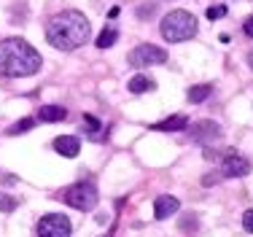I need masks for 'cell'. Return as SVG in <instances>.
Wrapping results in <instances>:
<instances>
[{"mask_svg":"<svg viewBox=\"0 0 253 237\" xmlns=\"http://www.w3.org/2000/svg\"><path fill=\"white\" fill-rule=\"evenodd\" d=\"M33 127H35V119H22V121H16V124L8 130V135H22V132H30Z\"/></svg>","mask_w":253,"mask_h":237,"instance_id":"cell-16","label":"cell"},{"mask_svg":"<svg viewBox=\"0 0 253 237\" xmlns=\"http://www.w3.org/2000/svg\"><path fill=\"white\" fill-rule=\"evenodd\" d=\"M126 87H129L132 95H140V92H146V89H154V78H148V76H135L129 84H126Z\"/></svg>","mask_w":253,"mask_h":237,"instance_id":"cell-13","label":"cell"},{"mask_svg":"<svg viewBox=\"0 0 253 237\" xmlns=\"http://www.w3.org/2000/svg\"><path fill=\"white\" fill-rule=\"evenodd\" d=\"M197 33V19L189 11H170V14L162 19V38L170 41V44H180V41H189Z\"/></svg>","mask_w":253,"mask_h":237,"instance_id":"cell-3","label":"cell"},{"mask_svg":"<svg viewBox=\"0 0 253 237\" xmlns=\"http://www.w3.org/2000/svg\"><path fill=\"white\" fill-rule=\"evenodd\" d=\"M62 199L76 210H92L94 205H97L100 194L92 184H73V186H68V189L62 191Z\"/></svg>","mask_w":253,"mask_h":237,"instance_id":"cell-4","label":"cell"},{"mask_svg":"<svg viewBox=\"0 0 253 237\" xmlns=\"http://www.w3.org/2000/svg\"><path fill=\"white\" fill-rule=\"evenodd\" d=\"M126 62L132 68H146V65H165L167 62V51L159 46H151V44H140L135 46L129 54H126Z\"/></svg>","mask_w":253,"mask_h":237,"instance_id":"cell-5","label":"cell"},{"mask_svg":"<svg viewBox=\"0 0 253 237\" xmlns=\"http://www.w3.org/2000/svg\"><path fill=\"white\" fill-rule=\"evenodd\" d=\"M54 148L62 156H76L78 151H81V143H78V138H73V135H59L57 141H54Z\"/></svg>","mask_w":253,"mask_h":237,"instance_id":"cell-10","label":"cell"},{"mask_svg":"<svg viewBox=\"0 0 253 237\" xmlns=\"http://www.w3.org/2000/svg\"><path fill=\"white\" fill-rule=\"evenodd\" d=\"M41 70V54L22 38L0 41V76L25 78Z\"/></svg>","mask_w":253,"mask_h":237,"instance_id":"cell-2","label":"cell"},{"mask_svg":"<svg viewBox=\"0 0 253 237\" xmlns=\"http://www.w3.org/2000/svg\"><path fill=\"white\" fill-rule=\"evenodd\" d=\"M226 16V5H210L208 8V19H221Z\"/></svg>","mask_w":253,"mask_h":237,"instance_id":"cell-18","label":"cell"},{"mask_svg":"<svg viewBox=\"0 0 253 237\" xmlns=\"http://www.w3.org/2000/svg\"><path fill=\"white\" fill-rule=\"evenodd\" d=\"M189 127V119L186 116H170L165 121H159V124H154L151 130H162V132H178V130H186Z\"/></svg>","mask_w":253,"mask_h":237,"instance_id":"cell-11","label":"cell"},{"mask_svg":"<svg viewBox=\"0 0 253 237\" xmlns=\"http://www.w3.org/2000/svg\"><path fill=\"white\" fill-rule=\"evenodd\" d=\"M243 30H245V35H248V38H253V16H248V19L243 22Z\"/></svg>","mask_w":253,"mask_h":237,"instance_id":"cell-21","label":"cell"},{"mask_svg":"<svg viewBox=\"0 0 253 237\" xmlns=\"http://www.w3.org/2000/svg\"><path fill=\"white\" fill-rule=\"evenodd\" d=\"M116 41H119V33H116L113 27H108V30H102V33H100L97 46H100V48H111L113 44H116Z\"/></svg>","mask_w":253,"mask_h":237,"instance_id":"cell-15","label":"cell"},{"mask_svg":"<svg viewBox=\"0 0 253 237\" xmlns=\"http://www.w3.org/2000/svg\"><path fill=\"white\" fill-rule=\"evenodd\" d=\"M224 175H229V178H243V175H248L251 173V162L245 159V156H240V154H226V159H224Z\"/></svg>","mask_w":253,"mask_h":237,"instance_id":"cell-7","label":"cell"},{"mask_svg":"<svg viewBox=\"0 0 253 237\" xmlns=\"http://www.w3.org/2000/svg\"><path fill=\"white\" fill-rule=\"evenodd\" d=\"M248 59H251V65H253V54H251V57H248Z\"/></svg>","mask_w":253,"mask_h":237,"instance_id":"cell-22","label":"cell"},{"mask_svg":"<svg viewBox=\"0 0 253 237\" xmlns=\"http://www.w3.org/2000/svg\"><path fill=\"white\" fill-rule=\"evenodd\" d=\"M243 227H245V229H248V232L253 235V208H251L248 213L243 216Z\"/></svg>","mask_w":253,"mask_h":237,"instance_id":"cell-20","label":"cell"},{"mask_svg":"<svg viewBox=\"0 0 253 237\" xmlns=\"http://www.w3.org/2000/svg\"><path fill=\"white\" fill-rule=\"evenodd\" d=\"M0 210H3V213H14V210H16V199L8 197V194H0Z\"/></svg>","mask_w":253,"mask_h":237,"instance_id":"cell-17","label":"cell"},{"mask_svg":"<svg viewBox=\"0 0 253 237\" xmlns=\"http://www.w3.org/2000/svg\"><path fill=\"white\" fill-rule=\"evenodd\" d=\"M178 199L170 197V194H162V197H156V205H154V216L156 218H170L178 213Z\"/></svg>","mask_w":253,"mask_h":237,"instance_id":"cell-9","label":"cell"},{"mask_svg":"<svg viewBox=\"0 0 253 237\" xmlns=\"http://www.w3.org/2000/svg\"><path fill=\"white\" fill-rule=\"evenodd\" d=\"M89 35H92V24L81 11H62L46 27V41L62 51H73V48L84 46Z\"/></svg>","mask_w":253,"mask_h":237,"instance_id":"cell-1","label":"cell"},{"mask_svg":"<svg viewBox=\"0 0 253 237\" xmlns=\"http://www.w3.org/2000/svg\"><path fill=\"white\" fill-rule=\"evenodd\" d=\"M38 116H41V121H62L65 116H68V111L59 108V105H43L38 111Z\"/></svg>","mask_w":253,"mask_h":237,"instance_id":"cell-12","label":"cell"},{"mask_svg":"<svg viewBox=\"0 0 253 237\" xmlns=\"http://www.w3.org/2000/svg\"><path fill=\"white\" fill-rule=\"evenodd\" d=\"M210 92H213V87H208V84H200V87H191L189 89V100L191 102H202V100H208Z\"/></svg>","mask_w":253,"mask_h":237,"instance_id":"cell-14","label":"cell"},{"mask_svg":"<svg viewBox=\"0 0 253 237\" xmlns=\"http://www.w3.org/2000/svg\"><path fill=\"white\" fill-rule=\"evenodd\" d=\"M38 237H70V221L57 213L43 216L38 224Z\"/></svg>","mask_w":253,"mask_h":237,"instance_id":"cell-6","label":"cell"},{"mask_svg":"<svg viewBox=\"0 0 253 237\" xmlns=\"http://www.w3.org/2000/svg\"><path fill=\"white\" fill-rule=\"evenodd\" d=\"M84 124L89 127V132H92V135H97V130H102V127H100V121L94 119V116H89V113H84Z\"/></svg>","mask_w":253,"mask_h":237,"instance_id":"cell-19","label":"cell"},{"mask_svg":"<svg viewBox=\"0 0 253 237\" xmlns=\"http://www.w3.org/2000/svg\"><path fill=\"white\" fill-rule=\"evenodd\" d=\"M191 138L200 141V143H213L221 138V130H218L215 121H197V124L191 127Z\"/></svg>","mask_w":253,"mask_h":237,"instance_id":"cell-8","label":"cell"}]
</instances>
